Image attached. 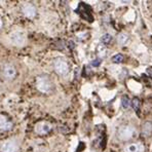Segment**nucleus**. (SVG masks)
Listing matches in <instances>:
<instances>
[{
	"label": "nucleus",
	"mask_w": 152,
	"mask_h": 152,
	"mask_svg": "<svg viewBox=\"0 0 152 152\" xmlns=\"http://www.w3.org/2000/svg\"><path fill=\"white\" fill-rule=\"evenodd\" d=\"M137 135L136 129L131 124H123L117 130V137L121 141H129Z\"/></svg>",
	"instance_id": "f257e3e1"
},
{
	"label": "nucleus",
	"mask_w": 152,
	"mask_h": 152,
	"mask_svg": "<svg viewBox=\"0 0 152 152\" xmlns=\"http://www.w3.org/2000/svg\"><path fill=\"white\" fill-rule=\"evenodd\" d=\"M36 88L42 94H49L51 92V88H53V84H51V81L48 76H38L37 79H36Z\"/></svg>",
	"instance_id": "f03ea898"
},
{
	"label": "nucleus",
	"mask_w": 152,
	"mask_h": 152,
	"mask_svg": "<svg viewBox=\"0 0 152 152\" xmlns=\"http://www.w3.org/2000/svg\"><path fill=\"white\" fill-rule=\"evenodd\" d=\"M54 69L59 75L64 76L69 72V65L66 62V60L62 58H58L54 62Z\"/></svg>",
	"instance_id": "7ed1b4c3"
},
{
	"label": "nucleus",
	"mask_w": 152,
	"mask_h": 152,
	"mask_svg": "<svg viewBox=\"0 0 152 152\" xmlns=\"http://www.w3.org/2000/svg\"><path fill=\"white\" fill-rule=\"evenodd\" d=\"M9 39L12 44L22 46L26 42V34L23 31H21V30H16V31H14L9 35Z\"/></svg>",
	"instance_id": "20e7f679"
},
{
	"label": "nucleus",
	"mask_w": 152,
	"mask_h": 152,
	"mask_svg": "<svg viewBox=\"0 0 152 152\" xmlns=\"http://www.w3.org/2000/svg\"><path fill=\"white\" fill-rule=\"evenodd\" d=\"M2 74L6 80H12L17 75V70L12 64L6 63L3 65V68H2Z\"/></svg>",
	"instance_id": "39448f33"
},
{
	"label": "nucleus",
	"mask_w": 152,
	"mask_h": 152,
	"mask_svg": "<svg viewBox=\"0 0 152 152\" xmlns=\"http://www.w3.org/2000/svg\"><path fill=\"white\" fill-rule=\"evenodd\" d=\"M19 144L14 140H8L2 144L1 152H18Z\"/></svg>",
	"instance_id": "423d86ee"
},
{
	"label": "nucleus",
	"mask_w": 152,
	"mask_h": 152,
	"mask_svg": "<svg viewBox=\"0 0 152 152\" xmlns=\"http://www.w3.org/2000/svg\"><path fill=\"white\" fill-rule=\"evenodd\" d=\"M22 12L26 18L33 19L36 16V7L31 3H25L22 7Z\"/></svg>",
	"instance_id": "0eeeda50"
},
{
	"label": "nucleus",
	"mask_w": 152,
	"mask_h": 152,
	"mask_svg": "<svg viewBox=\"0 0 152 152\" xmlns=\"http://www.w3.org/2000/svg\"><path fill=\"white\" fill-rule=\"evenodd\" d=\"M51 131V124L46 121H41L36 124L35 132L38 135H46Z\"/></svg>",
	"instance_id": "6e6552de"
},
{
	"label": "nucleus",
	"mask_w": 152,
	"mask_h": 152,
	"mask_svg": "<svg viewBox=\"0 0 152 152\" xmlns=\"http://www.w3.org/2000/svg\"><path fill=\"white\" fill-rule=\"evenodd\" d=\"M124 152H144L145 147L142 143H132V144H127L124 147Z\"/></svg>",
	"instance_id": "1a4fd4ad"
},
{
	"label": "nucleus",
	"mask_w": 152,
	"mask_h": 152,
	"mask_svg": "<svg viewBox=\"0 0 152 152\" xmlns=\"http://www.w3.org/2000/svg\"><path fill=\"white\" fill-rule=\"evenodd\" d=\"M12 129V122L7 119L4 115L0 114V130L2 131H10Z\"/></svg>",
	"instance_id": "9d476101"
},
{
	"label": "nucleus",
	"mask_w": 152,
	"mask_h": 152,
	"mask_svg": "<svg viewBox=\"0 0 152 152\" xmlns=\"http://www.w3.org/2000/svg\"><path fill=\"white\" fill-rule=\"evenodd\" d=\"M142 134L145 137H149L152 134V122L151 121H145L142 125Z\"/></svg>",
	"instance_id": "9b49d317"
},
{
	"label": "nucleus",
	"mask_w": 152,
	"mask_h": 152,
	"mask_svg": "<svg viewBox=\"0 0 152 152\" xmlns=\"http://www.w3.org/2000/svg\"><path fill=\"white\" fill-rule=\"evenodd\" d=\"M129 35L125 33H120L118 34V36H117V42H118V44L120 45H125L127 44V42L129 41Z\"/></svg>",
	"instance_id": "f8f14e48"
},
{
	"label": "nucleus",
	"mask_w": 152,
	"mask_h": 152,
	"mask_svg": "<svg viewBox=\"0 0 152 152\" xmlns=\"http://www.w3.org/2000/svg\"><path fill=\"white\" fill-rule=\"evenodd\" d=\"M111 40H112V36L111 34L109 33H105L104 35H102L101 37V42L103 43V44H108V43H110Z\"/></svg>",
	"instance_id": "ddd939ff"
},
{
	"label": "nucleus",
	"mask_w": 152,
	"mask_h": 152,
	"mask_svg": "<svg viewBox=\"0 0 152 152\" xmlns=\"http://www.w3.org/2000/svg\"><path fill=\"white\" fill-rule=\"evenodd\" d=\"M121 106H122L124 109H127V108L131 107V101L127 97H122L121 99Z\"/></svg>",
	"instance_id": "4468645a"
},
{
	"label": "nucleus",
	"mask_w": 152,
	"mask_h": 152,
	"mask_svg": "<svg viewBox=\"0 0 152 152\" xmlns=\"http://www.w3.org/2000/svg\"><path fill=\"white\" fill-rule=\"evenodd\" d=\"M131 105L133 106V108L136 111H138L139 108H140V101H139V99H137V98H135L133 101L131 102Z\"/></svg>",
	"instance_id": "2eb2a0df"
},
{
	"label": "nucleus",
	"mask_w": 152,
	"mask_h": 152,
	"mask_svg": "<svg viewBox=\"0 0 152 152\" xmlns=\"http://www.w3.org/2000/svg\"><path fill=\"white\" fill-rule=\"evenodd\" d=\"M112 61H113V63L119 64V63H121L123 61V56L120 55V54H117V55H115L114 57L112 58Z\"/></svg>",
	"instance_id": "dca6fc26"
},
{
	"label": "nucleus",
	"mask_w": 152,
	"mask_h": 152,
	"mask_svg": "<svg viewBox=\"0 0 152 152\" xmlns=\"http://www.w3.org/2000/svg\"><path fill=\"white\" fill-rule=\"evenodd\" d=\"M101 65V59H96V60H94L92 62V66L94 67H98Z\"/></svg>",
	"instance_id": "f3484780"
},
{
	"label": "nucleus",
	"mask_w": 152,
	"mask_h": 152,
	"mask_svg": "<svg viewBox=\"0 0 152 152\" xmlns=\"http://www.w3.org/2000/svg\"><path fill=\"white\" fill-rule=\"evenodd\" d=\"M2 28V21H1V19H0V29Z\"/></svg>",
	"instance_id": "a211bd4d"
}]
</instances>
